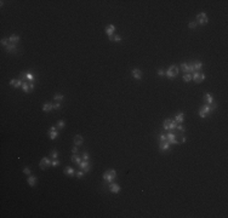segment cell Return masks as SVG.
Listing matches in <instances>:
<instances>
[{"instance_id":"6da1fadb","label":"cell","mask_w":228,"mask_h":218,"mask_svg":"<svg viewBox=\"0 0 228 218\" xmlns=\"http://www.w3.org/2000/svg\"><path fill=\"white\" fill-rule=\"evenodd\" d=\"M117 178V171L115 170H108L103 173V179L104 182H108V183H112L114 182V179Z\"/></svg>"},{"instance_id":"7a4b0ae2","label":"cell","mask_w":228,"mask_h":218,"mask_svg":"<svg viewBox=\"0 0 228 218\" xmlns=\"http://www.w3.org/2000/svg\"><path fill=\"white\" fill-rule=\"evenodd\" d=\"M176 126H177V122L175 120L166 119L165 121H164V128H165L166 131H172V130L176 128Z\"/></svg>"},{"instance_id":"3957f363","label":"cell","mask_w":228,"mask_h":218,"mask_svg":"<svg viewBox=\"0 0 228 218\" xmlns=\"http://www.w3.org/2000/svg\"><path fill=\"white\" fill-rule=\"evenodd\" d=\"M165 74L169 79L175 78V76H177V74H178V68H177L176 66H171V67H169V69L166 70Z\"/></svg>"},{"instance_id":"277c9868","label":"cell","mask_w":228,"mask_h":218,"mask_svg":"<svg viewBox=\"0 0 228 218\" xmlns=\"http://www.w3.org/2000/svg\"><path fill=\"white\" fill-rule=\"evenodd\" d=\"M188 66H189V69H190V73H195V72H198L199 69H201L203 63L198 62V61H193V62L188 63Z\"/></svg>"},{"instance_id":"5b68a950","label":"cell","mask_w":228,"mask_h":218,"mask_svg":"<svg viewBox=\"0 0 228 218\" xmlns=\"http://www.w3.org/2000/svg\"><path fill=\"white\" fill-rule=\"evenodd\" d=\"M211 113V109H210V106L209 104H204V106H201L200 107V109H199V115L203 118H206V115L207 114H210Z\"/></svg>"},{"instance_id":"8992f818","label":"cell","mask_w":228,"mask_h":218,"mask_svg":"<svg viewBox=\"0 0 228 218\" xmlns=\"http://www.w3.org/2000/svg\"><path fill=\"white\" fill-rule=\"evenodd\" d=\"M205 79V75L203 73H200V72H195V73H193V76H192V80H194V82L195 84H200V82H203Z\"/></svg>"},{"instance_id":"52a82bcc","label":"cell","mask_w":228,"mask_h":218,"mask_svg":"<svg viewBox=\"0 0 228 218\" xmlns=\"http://www.w3.org/2000/svg\"><path fill=\"white\" fill-rule=\"evenodd\" d=\"M197 22L199 24H201V26H205V24L209 22V20H207V16L205 12H201V14H199L197 15Z\"/></svg>"},{"instance_id":"ba28073f","label":"cell","mask_w":228,"mask_h":218,"mask_svg":"<svg viewBox=\"0 0 228 218\" xmlns=\"http://www.w3.org/2000/svg\"><path fill=\"white\" fill-rule=\"evenodd\" d=\"M114 32H115V27H114L113 24H109V26L106 28V34L108 35V38H109L110 41L114 40Z\"/></svg>"},{"instance_id":"9c48e42d","label":"cell","mask_w":228,"mask_h":218,"mask_svg":"<svg viewBox=\"0 0 228 218\" xmlns=\"http://www.w3.org/2000/svg\"><path fill=\"white\" fill-rule=\"evenodd\" d=\"M166 138H167V142L170 143V144H177V143H180V140H177V137H176V134L173 132H169L166 134Z\"/></svg>"},{"instance_id":"30bf717a","label":"cell","mask_w":228,"mask_h":218,"mask_svg":"<svg viewBox=\"0 0 228 218\" xmlns=\"http://www.w3.org/2000/svg\"><path fill=\"white\" fill-rule=\"evenodd\" d=\"M79 167H80V170L84 172H89L90 171V168H91V165L89 162V160H83L79 164Z\"/></svg>"},{"instance_id":"8fae6325","label":"cell","mask_w":228,"mask_h":218,"mask_svg":"<svg viewBox=\"0 0 228 218\" xmlns=\"http://www.w3.org/2000/svg\"><path fill=\"white\" fill-rule=\"evenodd\" d=\"M49 166H51V160L47 159V158H43L39 162V167L41 168V170H45V168H47Z\"/></svg>"},{"instance_id":"7c38bea8","label":"cell","mask_w":228,"mask_h":218,"mask_svg":"<svg viewBox=\"0 0 228 218\" xmlns=\"http://www.w3.org/2000/svg\"><path fill=\"white\" fill-rule=\"evenodd\" d=\"M49 136L51 140H56L57 136H58V132H57V127L56 126H51L50 130H49Z\"/></svg>"},{"instance_id":"4fadbf2b","label":"cell","mask_w":228,"mask_h":218,"mask_svg":"<svg viewBox=\"0 0 228 218\" xmlns=\"http://www.w3.org/2000/svg\"><path fill=\"white\" fill-rule=\"evenodd\" d=\"M169 147H170V143L167 140H164V142H160L159 144V148H160V152H167L169 150Z\"/></svg>"},{"instance_id":"5bb4252c","label":"cell","mask_w":228,"mask_h":218,"mask_svg":"<svg viewBox=\"0 0 228 218\" xmlns=\"http://www.w3.org/2000/svg\"><path fill=\"white\" fill-rule=\"evenodd\" d=\"M109 190L112 192V193H114V194H117V193H119L120 192V187H119V184H117V183H110L109 184Z\"/></svg>"},{"instance_id":"9a60e30c","label":"cell","mask_w":228,"mask_h":218,"mask_svg":"<svg viewBox=\"0 0 228 218\" xmlns=\"http://www.w3.org/2000/svg\"><path fill=\"white\" fill-rule=\"evenodd\" d=\"M22 84H23V81L20 80V79H11V80H10V85L16 87V88L20 87V86H22Z\"/></svg>"},{"instance_id":"2e32d148","label":"cell","mask_w":228,"mask_h":218,"mask_svg":"<svg viewBox=\"0 0 228 218\" xmlns=\"http://www.w3.org/2000/svg\"><path fill=\"white\" fill-rule=\"evenodd\" d=\"M131 74H132V76L135 79H137V80H140L142 78V72L140 69H137V68H135V69L131 70Z\"/></svg>"},{"instance_id":"e0dca14e","label":"cell","mask_w":228,"mask_h":218,"mask_svg":"<svg viewBox=\"0 0 228 218\" xmlns=\"http://www.w3.org/2000/svg\"><path fill=\"white\" fill-rule=\"evenodd\" d=\"M83 142H84L83 136H81V134H75V137H74V144H75V146H81Z\"/></svg>"},{"instance_id":"ac0fdd59","label":"cell","mask_w":228,"mask_h":218,"mask_svg":"<svg viewBox=\"0 0 228 218\" xmlns=\"http://www.w3.org/2000/svg\"><path fill=\"white\" fill-rule=\"evenodd\" d=\"M6 51L10 52V54H14L17 51V48H16V44H12V42H9V45L6 46Z\"/></svg>"},{"instance_id":"d6986e66","label":"cell","mask_w":228,"mask_h":218,"mask_svg":"<svg viewBox=\"0 0 228 218\" xmlns=\"http://www.w3.org/2000/svg\"><path fill=\"white\" fill-rule=\"evenodd\" d=\"M183 120H184V114H183V113H178V114L175 116V121H176L177 124H182Z\"/></svg>"},{"instance_id":"ffe728a7","label":"cell","mask_w":228,"mask_h":218,"mask_svg":"<svg viewBox=\"0 0 228 218\" xmlns=\"http://www.w3.org/2000/svg\"><path fill=\"white\" fill-rule=\"evenodd\" d=\"M37 180H38V179H37V177H35V176H32V174L29 176V177H28V179H27V182H28V184H29L31 187H34V186H35Z\"/></svg>"},{"instance_id":"44dd1931","label":"cell","mask_w":228,"mask_h":218,"mask_svg":"<svg viewBox=\"0 0 228 218\" xmlns=\"http://www.w3.org/2000/svg\"><path fill=\"white\" fill-rule=\"evenodd\" d=\"M204 100H205V102H206V104H211L213 102V97H212V94H204Z\"/></svg>"},{"instance_id":"7402d4cb","label":"cell","mask_w":228,"mask_h":218,"mask_svg":"<svg viewBox=\"0 0 228 218\" xmlns=\"http://www.w3.org/2000/svg\"><path fill=\"white\" fill-rule=\"evenodd\" d=\"M52 109H54V104H52V103H45V104H44V106H43V110H44V112H50V110H52Z\"/></svg>"},{"instance_id":"603a6c76","label":"cell","mask_w":228,"mask_h":218,"mask_svg":"<svg viewBox=\"0 0 228 218\" xmlns=\"http://www.w3.org/2000/svg\"><path fill=\"white\" fill-rule=\"evenodd\" d=\"M63 172L66 173V174H68V176H71V177H73L74 174H75V172H74V170L72 168V167H66L64 170H63Z\"/></svg>"},{"instance_id":"cb8c5ba5","label":"cell","mask_w":228,"mask_h":218,"mask_svg":"<svg viewBox=\"0 0 228 218\" xmlns=\"http://www.w3.org/2000/svg\"><path fill=\"white\" fill-rule=\"evenodd\" d=\"M72 161H73V162H75V164H80L81 162V161H83V160H81V158H80V156L78 155V154H73V156H72Z\"/></svg>"},{"instance_id":"d4e9b609","label":"cell","mask_w":228,"mask_h":218,"mask_svg":"<svg viewBox=\"0 0 228 218\" xmlns=\"http://www.w3.org/2000/svg\"><path fill=\"white\" fill-rule=\"evenodd\" d=\"M181 69H182V72H184L186 74H187V73H190V69H189L188 63H182V64H181Z\"/></svg>"},{"instance_id":"484cf974","label":"cell","mask_w":228,"mask_h":218,"mask_svg":"<svg viewBox=\"0 0 228 218\" xmlns=\"http://www.w3.org/2000/svg\"><path fill=\"white\" fill-rule=\"evenodd\" d=\"M22 88H23V91L26 94H28V92H32L31 91V87H29V84H27V81L22 84Z\"/></svg>"},{"instance_id":"4316f807","label":"cell","mask_w":228,"mask_h":218,"mask_svg":"<svg viewBox=\"0 0 228 218\" xmlns=\"http://www.w3.org/2000/svg\"><path fill=\"white\" fill-rule=\"evenodd\" d=\"M9 40H10V42H12V44H16V42H18V40H20V36H18V35H11V36L9 38Z\"/></svg>"},{"instance_id":"83f0119b","label":"cell","mask_w":228,"mask_h":218,"mask_svg":"<svg viewBox=\"0 0 228 218\" xmlns=\"http://www.w3.org/2000/svg\"><path fill=\"white\" fill-rule=\"evenodd\" d=\"M20 80H22L23 82H26L27 80H28V78H27V72H22L21 74H20Z\"/></svg>"},{"instance_id":"f1b7e54d","label":"cell","mask_w":228,"mask_h":218,"mask_svg":"<svg viewBox=\"0 0 228 218\" xmlns=\"http://www.w3.org/2000/svg\"><path fill=\"white\" fill-rule=\"evenodd\" d=\"M183 80H184L186 82H189V81L192 80V74H189V73L184 74V76H183Z\"/></svg>"},{"instance_id":"f546056e","label":"cell","mask_w":228,"mask_h":218,"mask_svg":"<svg viewBox=\"0 0 228 218\" xmlns=\"http://www.w3.org/2000/svg\"><path fill=\"white\" fill-rule=\"evenodd\" d=\"M54 100H55L56 102H61L63 100V94H55V97H54Z\"/></svg>"},{"instance_id":"4dcf8cb0","label":"cell","mask_w":228,"mask_h":218,"mask_svg":"<svg viewBox=\"0 0 228 218\" xmlns=\"http://www.w3.org/2000/svg\"><path fill=\"white\" fill-rule=\"evenodd\" d=\"M27 78H28V80H29L31 82H34V76H33V74H31V73L27 72Z\"/></svg>"},{"instance_id":"1f68e13d","label":"cell","mask_w":228,"mask_h":218,"mask_svg":"<svg viewBox=\"0 0 228 218\" xmlns=\"http://www.w3.org/2000/svg\"><path fill=\"white\" fill-rule=\"evenodd\" d=\"M63 127H64V121L63 120H60L57 122V128H63Z\"/></svg>"},{"instance_id":"d6a6232c","label":"cell","mask_w":228,"mask_h":218,"mask_svg":"<svg viewBox=\"0 0 228 218\" xmlns=\"http://www.w3.org/2000/svg\"><path fill=\"white\" fill-rule=\"evenodd\" d=\"M51 158H52V159H57V158H58L57 150H52V152H51Z\"/></svg>"},{"instance_id":"836d02e7","label":"cell","mask_w":228,"mask_h":218,"mask_svg":"<svg viewBox=\"0 0 228 218\" xmlns=\"http://www.w3.org/2000/svg\"><path fill=\"white\" fill-rule=\"evenodd\" d=\"M9 41H10V40H8V39H5V38H4V39H1V45H3V46H8L9 45Z\"/></svg>"},{"instance_id":"e575fe53","label":"cell","mask_w":228,"mask_h":218,"mask_svg":"<svg viewBox=\"0 0 228 218\" xmlns=\"http://www.w3.org/2000/svg\"><path fill=\"white\" fill-rule=\"evenodd\" d=\"M188 27L190 29H194L195 27H197V22H189L188 23Z\"/></svg>"},{"instance_id":"d590c367","label":"cell","mask_w":228,"mask_h":218,"mask_svg":"<svg viewBox=\"0 0 228 218\" xmlns=\"http://www.w3.org/2000/svg\"><path fill=\"white\" fill-rule=\"evenodd\" d=\"M23 172H24V174H27V176H31V168H28V167H24Z\"/></svg>"},{"instance_id":"8d00e7d4","label":"cell","mask_w":228,"mask_h":218,"mask_svg":"<svg viewBox=\"0 0 228 218\" xmlns=\"http://www.w3.org/2000/svg\"><path fill=\"white\" fill-rule=\"evenodd\" d=\"M51 165H52V166H58V165H60V161H58V160H57V159H54V160H52V161H51Z\"/></svg>"},{"instance_id":"74e56055","label":"cell","mask_w":228,"mask_h":218,"mask_svg":"<svg viewBox=\"0 0 228 218\" xmlns=\"http://www.w3.org/2000/svg\"><path fill=\"white\" fill-rule=\"evenodd\" d=\"M84 176V171H81V170H79L78 172H77V178H81Z\"/></svg>"},{"instance_id":"f35d334b","label":"cell","mask_w":228,"mask_h":218,"mask_svg":"<svg viewBox=\"0 0 228 218\" xmlns=\"http://www.w3.org/2000/svg\"><path fill=\"white\" fill-rule=\"evenodd\" d=\"M113 41L120 42V41H121V36H120V35H114V40H113Z\"/></svg>"},{"instance_id":"ab89813d","label":"cell","mask_w":228,"mask_h":218,"mask_svg":"<svg viewBox=\"0 0 228 218\" xmlns=\"http://www.w3.org/2000/svg\"><path fill=\"white\" fill-rule=\"evenodd\" d=\"M159 140H160V142L167 140V138H166V134H160V136H159Z\"/></svg>"},{"instance_id":"60d3db41","label":"cell","mask_w":228,"mask_h":218,"mask_svg":"<svg viewBox=\"0 0 228 218\" xmlns=\"http://www.w3.org/2000/svg\"><path fill=\"white\" fill-rule=\"evenodd\" d=\"M81 159H83V160H89V154L84 152V153H83V155H81Z\"/></svg>"},{"instance_id":"b9f144b4","label":"cell","mask_w":228,"mask_h":218,"mask_svg":"<svg viewBox=\"0 0 228 218\" xmlns=\"http://www.w3.org/2000/svg\"><path fill=\"white\" fill-rule=\"evenodd\" d=\"M61 108V104H60V102H56L54 103V109H60Z\"/></svg>"},{"instance_id":"7bdbcfd3","label":"cell","mask_w":228,"mask_h":218,"mask_svg":"<svg viewBox=\"0 0 228 218\" xmlns=\"http://www.w3.org/2000/svg\"><path fill=\"white\" fill-rule=\"evenodd\" d=\"M72 152H73V154H77V153H78V148H77V146H74V147L72 148Z\"/></svg>"},{"instance_id":"ee69618b","label":"cell","mask_w":228,"mask_h":218,"mask_svg":"<svg viewBox=\"0 0 228 218\" xmlns=\"http://www.w3.org/2000/svg\"><path fill=\"white\" fill-rule=\"evenodd\" d=\"M164 74H165V72H164L163 69H159V70H158V75H160V76H161V75H164Z\"/></svg>"},{"instance_id":"f6af8a7d","label":"cell","mask_w":228,"mask_h":218,"mask_svg":"<svg viewBox=\"0 0 228 218\" xmlns=\"http://www.w3.org/2000/svg\"><path fill=\"white\" fill-rule=\"evenodd\" d=\"M29 87H31V91H33V88H34V82H29Z\"/></svg>"},{"instance_id":"bcb514c9","label":"cell","mask_w":228,"mask_h":218,"mask_svg":"<svg viewBox=\"0 0 228 218\" xmlns=\"http://www.w3.org/2000/svg\"><path fill=\"white\" fill-rule=\"evenodd\" d=\"M180 142H182V143H184V142H186V137H182L181 140H180Z\"/></svg>"}]
</instances>
